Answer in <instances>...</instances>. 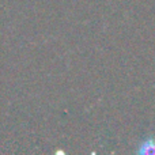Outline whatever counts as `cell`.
<instances>
[{
    "label": "cell",
    "mask_w": 155,
    "mask_h": 155,
    "mask_svg": "<svg viewBox=\"0 0 155 155\" xmlns=\"http://www.w3.org/2000/svg\"><path fill=\"white\" fill-rule=\"evenodd\" d=\"M137 154L142 155H155V139L154 137H147L144 139L137 147Z\"/></svg>",
    "instance_id": "cell-1"
}]
</instances>
